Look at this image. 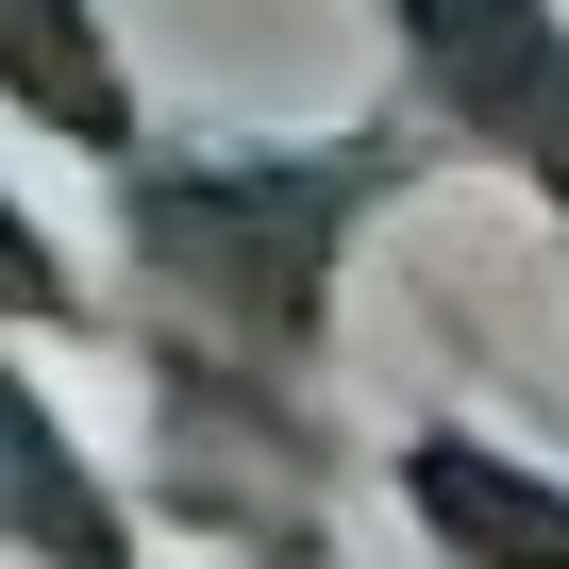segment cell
<instances>
[{
  "label": "cell",
  "instance_id": "5",
  "mask_svg": "<svg viewBox=\"0 0 569 569\" xmlns=\"http://www.w3.org/2000/svg\"><path fill=\"white\" fill-rule=\"evenodd\" d=\"M51 302H68V268H51L18 218H0V319H51Z\"/></svg>",
  "mask_w": 569,
  "mask_h": 569
},
{
  "label": "cell",
  "instance_id": "1",
  "mask_svg": "<svg viewBox=\"0 0 569 569\" xmlns=\"http://www.w3.org/2000/svg\"><path fill=\"white\" fill-rule=\"evenodd\" d=\"M386 184V151H319V168H168L134 184V251L168 268V302L201 336H234L251 369L319 336V251L336 218Z\"/></svg>",
  "mask_w": 569,
  "mask_h": 569
},
{
  "label": "cell",
  "instance_id": "2",
  "mask_svg": "<svg viewBox=\"0 0 569 569\" xmlns=\"http://www.w3.org/2000/svg\"><path fill=\"white\" fill-rule=\"evenodd\" d=\"M402 18H419V68H436L502 151H536V168L569 184V51H552L536 0H402Z\"/></svg>",
  "mask_w": 569,
  "mask_h": 569
},
{
  "label": "cell",
  "instance_id": "3",
  "mask_svg": "<svg viewBox=\"0 0 569 569\" xmlns=\"http://www.w3.org/2000/svg\"><path fill=\"white\" fill-rule=\"evenodd\" d=\"M402 486H419V519H436L469 569H569V486H536V469H502V452H469V436H419Z\"/></svg>",
  "mask_w": 569,
  "mask_h": 569
},
{
  "label": "cell",
  "instance_id": "4",
  "mask_svg": "<svg viewBox=\"0 0 569 569\" xmlns=\"http://www.w3.org/2000/svg\"><path fill=\"white\" fill-rule=\"evenodd\" d=\"M0 84H18L34 118H68V134H118V84L84 51V0H0Z\"/></svg>",
  "mask_w": 569,
  "mask_h": 569
}]
</instances>
